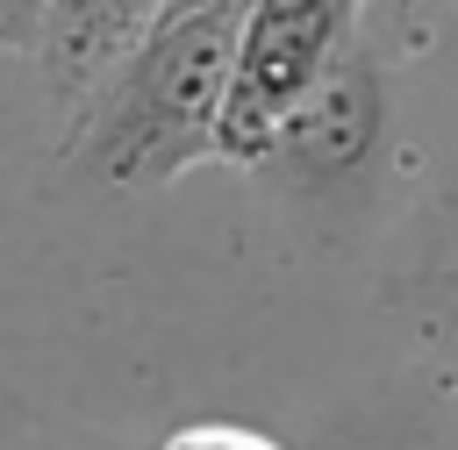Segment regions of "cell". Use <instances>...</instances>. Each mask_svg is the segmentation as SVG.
<instances>
[{
  "mask_svg": "<svg viewBox=\"0 0 458 450\" xmlns=\"http://www.w3.org/2000/svg\"><path fill=\"white\" fill-rule=\"evenodd\" d=\"M250 0H165L157 21L79 93L64 164L107 193H157L222 157V107Z\"/></svg>",
  "mask_w": 458,
  "mask_h": 450,
  "instance_id": "1",
  "label": "cell"
},
{
  "mask_svg": "<svg viewBox=\"0 0 458 450\" xmlns=\"http://www.w3.org/2000/svg\"><path fill=\"white\" fill-rule=\"evenodd\" d=\"M372 0H250L222 107V164L258 171L286 114L336 71V57L365 36Z\"/></svg>",
  "mask_w": 458,
  "mask_h": 450,
  "instance_id": "2",
  "label": "cell"
},
{
  "mask_svg": "<svg viewBox=\"0 0 458 450\" xmlns=\"http://www.w3.org/2000/svg\"><path fill=\"white\" fill-rule=\"evenodd\" d=\"M386 150H394V86L372 36H358L336 57V71L286 114L258 179H272L301 207H351L372 193Z\"/></svg>",
  "mask_w": 458,
  "mask_h": 450,
  "instance_id": "3",
  "label": "cell"
},
{
  "mask_svg": "<svg viewBox=\"0 0 458 450\" xmlns=\"http://www.w3.org/2000/svg\"><path fill=\"white\" fill-rule=\"evenodd\" d=\"M165 0H57V21H50V43H43V71L64 86V93H86L150 21H157Z\"/></svg>",
  "mask_w": 458,
  "mask_h": 450,
  "instance_id": "4",
  "label": "cell"
},
{
  "mask_svg": "<svg viewBox=\"0 0 458 450\" xmlns=\"http://www.w3.org/2000/svg\"><path fill=\"white\" fill-rule=\"evenodd\" d=\"M401 307H408V329L422 343V357L458 386V193L437 207L429 221V243L401 286Z\"/></svg>",
  "mask_w": 458,
  "mask_h": 450,
  "instance_id": "5",
  "label": "cell"
},
{
  "mask_svg": "<svg viewBox=\"0 0 458 450\" xmlns=\"http://www.w3.org/2000/svg\"><path fill=\"white\" fill-rule=\"evenodd\" d=\"M57 0H0V57H43Z\"/></svg>",
  "mask_w": 458,
  "mask_h": 450,
  "instance_id": "6",
  "label": "cell"
},
{
  "mask_svg": "<svg viewBox=\"0 0 458 450\" xmlns=\"http://www.w3.org/2000/svg\"><path fill=\"white\" fill-rule=\"evenodd\" d=\"M165 450H286V443H272V436H258V429H222V421H200V429H179Z\"/></svg>",
  "mask_w": 458,
  "mask_h": 450,
  "instance_id": "7",
  "label": "cell"
},
{
  "mask_svg": "<svg viewBox=\"0 0 458 450\" xmlns=\"http://www.w3.org/2000/svg\"><path fill=\"white\" fill-rule=\"evenodd\" d=\"M286 450H422L415 436H365V429H329V436H301Z\"/></svg>",
  "mask_w": 458,
  "mask_h": 450,
  "instance_id": "8",
  "label": "cell"
},
{
  "mask_svg": "<svg viewBox=\"0 0 458 450\" xmlns=\"http://www.w3.org/2000/svg\"><path fill=\"white\" fill-rule=\"evenodd\" d=\"M415 7H422V0H386V14H394V21H408Z\"/></svg>",
  "mask_w": 458,
  "mask_h": 450,
  "instance_id": "9",
  "label": "cell"
}]
</instances>
